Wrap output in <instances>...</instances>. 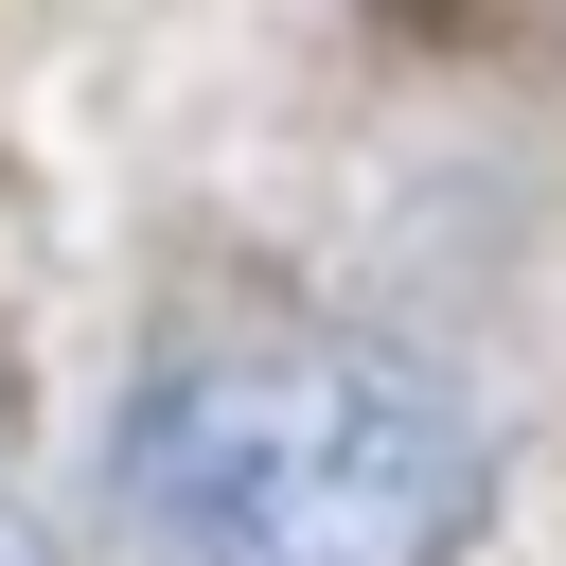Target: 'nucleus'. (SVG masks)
Here are the masks:
<instances>
[{"label": "nucleus", "mask_w": 566, "mask_h": 566, "mask_svg": "<svg viewBox=\"0 0 566 566\" xmlns=\"http://www.w3.org/2000/svg\"><path fill=\"white\" fill-rule=\"evenodd\" d=\"M106 495L142 566H442L495 495V442L407 336L230 301L142 354Z\"/></svg>", "instance_id": "nucleus-1"}, {"label": "nucleus", "mask_w": 566, "mask_h": 566, "mask_svg": "<svg viewBox=\"0 0 566 566\" xmlns=\"http://www.w3.org/2000/svg\"><path fill=\"white\" fill-rule=\"evenodd\" d=\"M0 566H53V513H35V478H18V442H0Z\"/></svg>", "instance_id": "nucleus-2"}]
</instances>
